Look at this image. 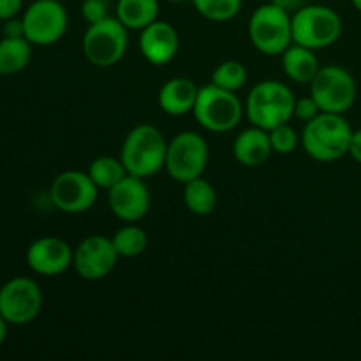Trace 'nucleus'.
Here are the masks:
<instances>
[{
	"mask_svg": "<svg viewBox=\"0 0 361 361\" xmlns=\"http://www.w3.org/2000/svg\"><path fill=\"white\" fill-rule=\"evenodd\" d=\"M353 127L344 115L321 111L305 123L302 130V148L310 159L334 162L349 154Z\"/></svg>",
	"mask_w": 361,
	"mask_h": 361,
	"instance_id": "1",
	"label": "nucleus"
},
{
	"mask_svg": "<svg viewBox=\"0 0 361 361\" xmlns=\"http://www.w3.org/2000/svg\"><path fill=\"white\" fill-rule=\"evenodd\" d=\"M168 140L164 134L150 123H140L127 133L120 148V161L127 175L150 178L164 169Z\"/></svg>",
	"mask_w": 361,
	"mask_h": 361,
	"instance_id": "2",
	"label": "nucleus"
},
{
	"mask_svg": "<svg viewBox=\"0 0 361 361\" xmlns=\"http://www.w3.org/2000/svg\"><path fill=\"white\" fill-rule=\"evenodd\" d=\"M243 104L247 120L264 130H271L295 118V94L279 80H264L254 85Z\"/></svg>",
	"mask_w": 361,
	"mask_h": 361,
	"instance_id": "3",
	"label": "nucleus"
},
{
	"mask_svg": "<svg viewBox=\"0 0 361 361\" xmlns=\"http://www.w3.org/2000/svg\"><path fill=\"white\" fill-rule=\"evenodd\" d=\"M192 115L203 129L210 133H229L236 129L245 115V104L236 92L224 90L214 83L200 87Z\"/></svg>",
	"mask_w": 361,
	"mask_h": 361,
	"instance_id": "4",
	"label": "nucleus"
},
{
	"mask_svg": "<svg viewBox=\"0 0 361 361\" xmlns=\"http://www.w3.org/2000/svg\"><path fill=\"white\" fill-rule=\"evenodd\" d=\"M293 42L310 49H323L335 44L342 35V18L337 11L321 4H305L293 13Z\"/></svg>",
	"mask_w": 361,
	"mask_h": 361,
	"instance_id": "5",
	"label": "nucleus"
},
{
	"mask_svg": "<svg viewBox=\"0 0 361 361\" xmlns=\"http://www.w3.org/2000/svg\"><path fill=\"white\" fill-rule=\"evenodd\" d=\"M291 13L274 2L263 4L249 20V39L267 56H281L293 44Z\"/></svg>",
	"mask_w": 361,
	"mask_h": 361,
	"instance_id": "6",
	"label": "nucleus"
},
{
	"mask_svg": "<svg viewBox=\"0 0 361 361\" xmlns=\"http://www.w3.org/2000/svg\"><path fill=\"white\" fill-rule=\"evenodd\" d=\"M83 55L92 66L108 69L126 56L129 48V28L116 16H108L88 25L81 41Z\"/></svg>",
	"mask_w": 361,
	"mask_h": 361,
	"instance_id": "7",
	"label": "nucleus"
},
{
	"mask_svg": "<svg viewBox=\"0 0 361 361\" xmlns=\"http://www.w3.org/2000/svg\"><path fill=\"white\" fill-rule=\"evenodd\" d=\"M310 95L316 99L317 106L324 113L344 115L355 106L358 87L356 80L342 66H321L319 73L310 81Z\"/></svg>",
	"mask_w": 361,
	"mask_h": 361,
	"instance_id": "8",
	"label": "nucleus"
},
{
	"mask_svg": "<svg viewBox=\"0 0 361 361\" xmlns=\"http://www.w3.org/2000/svg\"><path fill=\"white\" fill-rule=\"evenodd\" d=\"M208 157L210 150L207 140L194 130H182L168 141L164 169L175 182L187 183L203 176Z\"/></svg>",
	"mask_w": 361,
	"mask_h": 361,
	"instance_id": "9",
	"label": "nucleus"
},
{
	"mask_svg": "<svg viewBox=\"0 0 361 361\" xmlns=\"http://www.w3.org/2000/svg\"><path fill=\"white\" fill-rule=\"evenodd\" d=\"M42 289L34 279L13 277L0 288V316L13 326H25L42 310Z\"/></svg>",
	"mask_w": 361,
	"mask_h": 361,
	"instance_id": "10",
	"label": "nucleus"
},
{
	"mask_svg": "<svg viewBox=\"0 0 361 361\" xmlns=\"http://www.w3.org/2000/svg\"><path fill=\"white\" fill-rule=\"evenodd\" d=\"M25 37L32 46H51L66 35L69 16L59 0H34L25 9L23 16Z\"/></svg>",
	"mask_w": 361,
	"mask_h": 361,
	"instance_id": "11",
	"label": "nucleus"
},
{
	"mask_svg": "<svg viewBox=\"0 0 361 361\" xmlns=\"http://www.w3.org/2000/svg\"><path fill=\"white\" fill-rule=\"evenodd\" d=\"M99 196V187L90 175L78 169H67L55 176L49 187V197L56 210L63 214H85L95 204Z\"/></svg>",
	"mask_w": 361,
	"mask_h": 361,
	"instance_id": "12",
	"label": "nucleus"
},
{
	"mask_svg": "<svg viewBox=\"0 0 361 361\" xmlns=\"http://www.w3.org/2000/svg\"><path fill=\"white\" fill-rule=\"evenodd\" d=\"M113 240L104 235H90L81 240L73 254V268L83 281H102L118 263Z\"/></svg>",
	"mask_w": 361,
	"mask_h": 361,
	"instance_id": "13",
	"label": "nucleus"
},
{
	"mask_svg": "<svg viewBox=\"0 0 361 361\" xmlns=\"http://www.w3.org/2000/svg\"><path fill=\"white\" fill-rule=\"evenodd\" d=\"M150 204V189L140 176L126 175L108 190L109 210L122 222H140L148 214Z\"/></svg>",
	"mask_w": 361,
	"mask_h": 361,
	"instance_id": "14",
	"label": "nucleus"
},
{
	"mask_svg": "<svg viewBox=\"0 0 361 361\" xmlns=\"http://www.w3.org/2000/svg\"><path fill=\"white\" fill-rule=\"evenodd\" d=\"M74 249L59 236H42L28 245L27 267L41 277H59L73 267Z\"/></svg>",
	"mask_w": 361,
	"mask_h": 361,
	"instance_id": "15",
	"label": "nucleus"
},
{
	"mask_svg": "<svg viewBox=\"0 0 361 361\" xmlns=\"http://www.w3.org/2000/svg\"><path fill=\"white\" fill-rule=\"evenodd\" d=\"M180 49V37L171 23L155 20L140 32V51L152 66H166L176 56Z\"/></svg>",
	"mask_w": 361,
	"mask_h": 361,
	"instance_id": "16",
	"label": "nucleus"
},
{
	"mask_svg": "<svg viewBox=\"0 0 361 361\" xmlns=\"http://www.w3.org/2000/svg\"><path fill=\"white\" fill-rule=\"evenodd\" d=\"M271 154L274 148L270 143V134L261 127L250 126L249 129L238 133L233 141V155L245 168H259L267 164Z\"/></svg>",
	"mask_w": 361,
	"mask_h": 361,
	"instance_id": "17",
	"label": "nucleus"
},
{
	"mask_svg": "<svg viewBox=\"0 0 361 361\" xmlns=\"http://www.w3.org/2000/svg\"><path fill=\"white\" fill-rule=\"evenodd\" d=\"M197 94H200V87L190 78H171L159 90V108L169 116L187 115V113H192Z\"/></svg>",
	"mask_w": 361,
	"mask_h": 361,
	"instance_id": "18",
	"label": "nucleus"
},
{
	"mask_svg": "<svg viewBox=\"0 0 361 361\" xmlns=\"http://www.w3.org/2000/svg\"><path fill=\"white\" fill-rule=\"evenodd\" d=\"M281 56L284 74L298 85H310L321 69L316 51L296 42H293Z\"/></svg>",
	"mask_w": 361,
	"mask_h": 361,
	"instance_id": "19",
	"label": "nucleus"
},
{
	"mask_svg": "<svg viewBox=\"0 0 361 361\" xmlns=\"http://www.w3.org/2000/svg\"><path fill=\"white\" fill-rule=\"evenodd\" d=\"M159 0H118L115 16L129 30H143L148 25L159 20Z\"/></svg>",
	"mask_w": 361,
	"mask_h": 361,
	"instance_id": "20",
	"label": "nucleus"
},
{
	"mask_svg": "<svg viewBox=\"0 0 361 361\" xmlns=\"http://www.w3.org/2000/svg\"><path fill=\"white\" fill-rule=\"evenodd\" d=\"M32 59V42L27 37L0 39V74L13 76L27 69Z\"/></svg>",
	"mask_w": 361,
	"mask_h": 361,
	"instance_id": "21",
	"label": "nucleus"
},
{
	"mask_svg": "<svg viewBox=\"0 0 361 361\" xmlns=\"http://www.w3.org/2000/svg\"><path fill=\"white\" fill-rule=\"evenodd\" d=\"M217 201V190L203 176L183 183V203L190 214L200 215V217L214 214Z\"/></svg>",
	"mask_w": 361,
	"mask_h": 361,
	"instance_id": "22",
	"label": "nucleus"
},
{
	"mask_svg": "<svg viewBox=\"0 0 361 361\" xmlns=\"http://www.w3.org/2000/svg\"><path fill=\"white\" fill-rule=\"evenodd\" d=\"M111 240L118 256L126 257V259L141 256L148 247L147 231L137 226V222H123L122 228L116 229Z\"/></svg>",
	"mask_w": 361,
	"mask_h": 361,
	"instance_id": "23",
	"label": "nucleus"
},
{
	"mask_svg": "<svg viewBox=\"0 0 361 361\" xmlns=\"http://www.w3.org/2000/svg\"><path fill=\"white\" fill-rule=\"evenodd\" d=\"M87 173L94 180L95 185L99 187V190H109L127 175V169L123 162L120 161V157L101 155L90 162Z\"/></svg>",
	"mask_w": 361,
	"mask_h": 361,
	"instance_id": "24",
	"label": "nucleus"
},
{
	"mask_svg": "<svg viewBox=\"0 0 361 361\" xmlns=\"http://www.w3.org/2000/svg\"><path fill=\"white\" fill-rule=\"evenodd\" d=\"M247 78H249L247 67L242 62H238V60H224L214 69L210 83L217 85L224 90L238 92L245 87Z\"/></svg>",
	"mask_w": 361,
	"mask_h": 361,
	"instance_id": "25",
	"label": "nucleus"
},
{
	"mask_svg": "<svg viewBox=\"0 0 361 361\" xmlns=\"http://www.w3.org/2000/svg\"><path fill=\"white\" fill-rule=\"evenodd\" d=\"M197 13L208 21L224 23L238 16L242 11L243 0H192Z\"/></svg>",
	"mask_w": 361,
	"mask_h": 361,
	"instance_id": "26",
	"label": "nucleus"
},
{
	"mask_svg": "<svg viewBox=\"0 0 361 361\" xmlns=\"http://www.w3.org/2000/svg\"><path fill=\"white\" fill-rule=\"evenodd\" d=\"M268 134H270L274 154L289 155L298 148V145H302V134L296 133V129L289 122L274 127L271 130H268Z\"/></svg>",
	"mask_w": 361,
	"mask_h": 361,
	"instance_id": "27",
	"label": "nucleus"
},
{
	"mask_svg": "<svg viewBox=\"0 0 361 361\" xmlns=\"http://www.w3.org/2000/svg\"><path fill=\"white\" fill-rule=\"evenodd\" d=\"M81 16H83V20L88 25L97 23V21L109 16L108 4H106V0H83V4H81Z\"/></svg>",
	"mask_w": 361,
	"mask_h": 361,
	"instance_id": "28",
	"label": "nucleus"
},
{
	"mask_svg": "<svg viewBox=\"0 0 361 361\" xmlns=\"http://www.w3.org/2000/svg\"><path fill=\"white\" fill-rule=\"evenodd\" d=\"M321 113L319 106H317L316 99L312 95H307V97H300L296 99V104H295V118H298L300 122L307 123L310 122L312 118H316L317 115Z\"/></svg>",
	"mask_w": 361,
	"mask_h": 361,
	"instance_id": "29",
	"label": "nucleus"
},
{
	"mask_svg": "<svg viewBox=\"0 0 361 361\" xmlns=\"http://www.w3.org/2000/svg\"><path fill=\"white\" fill-rule=\"evenodd\" d=\"M23 9V0H0V21L16 18Z\"/></svg>",
	"mask_w": 361,
	"mask_h": 361,
	"instance_id": "30",
	"label": "nucleus"
},
{
	"mask_svg": "<svg viewBox=\"0 0 361 361\" xmlns=\"http://www.w3.org/2000/svg\"><path fill=\"white\" fill-rule=\"evenodd\" d=\"M2 32L6 37H25V27L21 18H11V20L4 21Z\"/></svg>",
	"mask_w": 361,
	"mask_h": 361,
	"instance_id": "31",
	"label": "nucleus"
},
{
	"mask_svg": "<svg viewBox=\"0 0 361 361\" xmlns=\"http://www.w3.org/2000/svg\"><path fill=\"white\" fill-rule=\"evenodd\" d=\"M349 155L353 157V161L361 164V129L353 130L351 145H349Z\"/></svg>",
	"mask_w": 361,
	"mask_h": 361,
	"instance_id": "32",
	"label": "nucleus"
},
{
	"mask_svg": "<svg viewBox=\"0 0 361 361\" xmlns=\"http://www.w3.org/2000/svg\"><path fill=\"white\" fill-rule=\"evenodd\" d=\"M271 2H274L275 6L282 7V9H286L288 13L293 14L298 9H302V7L307 4V0H271Z\"/></svg>",
	"mask_w": 361,
	"mask_h": 361,
	"instance_id": "33",
	"label": "nucleus"
},
{
	"mask_svg": "<svg viewBox=\"0 0 361 361\" xmlns=\"http://www.w3.org/2000/svg\"><path fill=\"white\" fill-rule=\"evenodd\" d=\"M11 324L7 323L6 319H4L2 316H0V348H2V344L4 342H6V338H7V328H9Z\"/></svg>",
	"mask_w": 361,
	"mask_h": 361,
	"instance_id": "34",
	"label": "nucleus"
},
{
	"mask_svg": "<svg viewBox=\"0 0 361 361\" xmlns=\"http://www.w3.org/2000/svg\"><path fill=\"white\" fill-rule=\"evenodd\" d=\"M351 4L355 6V9L358 11V13H361V0H351Z\"/></svg>",
	"mask_w": 361,
	"mask_h": 361,
	"instance_id": "35",
	"label": "nucleus"
},
{
	"mask_svg": "<svg viewBox=\"0 0 361 361\" xmlns=\"http://www.w3.org/2000/svg\"><path fill=\"white\" fill-rule=\"evenodd\" d=\"M166 2H171V4H182V2H187V0H166Z\"/></svg>",
	"mask_w": 361,
	"mask_h": 361,
	"instance_id": "36",
	"label": "nucleus"
}]
</instances>
